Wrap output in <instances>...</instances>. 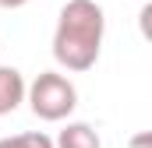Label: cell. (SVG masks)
<instances>
[{
	"label": "cell",
	"instance_id": "obj_1",
	"mask_svg": "<svg viewBox=\"0 0 152 148\" xmlns=\"http://www.w3.org/2000/svg\"><path fill=\"white\" fill-rule=\"evenodd\" d=\"M106 36V14L96 0H67L53 28V60L64 71H92Z\"/></svg>",
	"mask_w": 152,
	"mask_h": 148
},
{
	"label": "cell",
	"instance_id": "obj_2",
	"mask_svg": "<svg viewBox=\"0 0 152 148\" xmlns=\"http://www.w3.org/2000/svg\"><path fill=\"white\" fill-rule=\"evenodd\" d=\"M28 106L36 113L39 120H46V123H60V120H67L78 106V88L71 78H64V74L57 71H42L28 85Z\"/></svg>",
	"mask_w": 152,
	"mask_h": 148
},
{
	"label": "cell",
	"instance_id": "obj_3",
	"mask_svg": "<svg viewBox=\"0 0 152 148\" xmlns=\"http://www.w3.org/2000/svg\"><path fill=\"white\" fill-rule=\"evenodd\" d=\"M25 99H28V85H25L21 71L4 64V67H0V116L14 113Z\"/></svg>",
	"mask_w": 152,
	"mask_h": 148
},
{
	"label": "cell",
	"instance_id": "obj_4",
	"mask_svg": "<svg viewBox=\"0 0 152 148\" xmlns=\"http://www.w3.org/2000/svg\"><path fill=\"white\" fill-rule=\"evenodd\" d=\"M57 148H103L99 134L88 127V123H67L60 134H57Z\"/></svg>",
	"mask_w": 152,
	"mask_h": 148
},
{
	"label": "cell",
	"instance_id": "obj_5",
	"mask_svg": "<svg viewBox=\"0 0 152 148\" xmlns=\"http://www.w3.org/2000/svg\"><path fill=\"white\" fill-rule=\"evenodd\" d=\"M0 148H57V141H53V138H46L42 131H28V134L0 138Z\"/></svg>",
	"mask_w": 152,
	"mask_h": 148
},
{
	"label": "cell",
	"instance_id": "obj_6",
	"mask_svg": "<svg viewBox=\"0 0 152 148\" xmlns=\"http://www.w3.org/2000/svg\"><path fill=\"white\" fill-rule=\"evenodd\" d=\"M138 32L145 42H152V0L142 4V11H138Z\"/></svg>",
	"mask_w": 152,
	"mask_h": 148
},
{
	"label": "cell",
	"instance_id": "obj_7",
	"mask_svg": "<svg viewBox=\"0 0 152 148\" xmlns=\"http://www.w3.org/2000/svg\"><path fill=\"white\" fill-rule=\"evenodd\" d=\"M127 148H152V131H138V134L127 141Z\"/></svg>",
	"mask_w": 152,
	"mask_h": 148
},
{
	"label": "cell",
	"instance_id": "obj_8",
	"mask_svg": "<svg viewBox=\"0 0 152 148\" xmlns=\"http://www.w3.org/2000/svg\"><path fill=\"white\" fill-rule=\"evenodd\" d=\"M25 4H28V0H0L4 11H14V7H25Z\"/></svg>",
	"mask_w": 152,
	"mask_h": 148
}]
</instances>
